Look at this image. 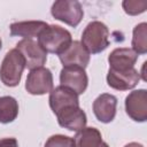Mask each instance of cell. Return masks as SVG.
<instances>
[{
  "instance_id": "obj_11",
  "label": "cell",
  "mask_w": 147,
  "mask_h": 147,
  "mask_svg": "<svg viewBox=\"0 0 147 147\" xmlns=\"http://www.w3.org/2000/svg\"><path fill=\"white\" fill-rule=\"evenodd\" d=\"M56 117L60 126L76 132L84 129L87 123L86 114L79 106L67 107L60 110L56 114Z\"/></svg>"
},
{
  "instance_id": "obj_6",
  "label": "cell",
  "mask_w": 147,
  "mask_h": 147,
  "mask_svg": "<svg viewBox=\"0 0 147 147\" xmlns=\"http://www.w3.org/2000/svg\"><path fill=\"white\" fill-rule=\"evenodd\" d=\"M16 49L22 54L25 68L32 70L42 67L47 60V52L33 39H22L17 42Z\"/></svg>"
},
{
  "instance_id": "obj_8",
  "label": "cell",
  "mask_w": 147,
  "mask_h": 147,
  "mask_svg": "<svg viewBox=\"0 0 147 147\" xmlns=\"http://www.w3.org/2000/svg\"><path fill=\"white\" fill-rule=\"evenodd\" d=\"M60 83L62 86L72 90L76 94H83L88 85V77L85 69L78 67H63L60 72Z\"/></svg>"
},
{
  "instance_id": "obj_4",
  "label": "cell",
  "mask_w": 147,
  "mask_h": 147,
  "mask_svg": "<svg viewBox=\"0 0 147 147\" xmlns=\"http://www.w3.org/2000/svg\"><path fill=\"white\" fill-rule=\"evenodd\" d=\"M51 14L55 20L61 21L72 28H76L84 16L83 7L80 2L76 0L55 1L51 8Z\"/></svg>"
},
{
  "instance_id": "obj_17",
  "label": "cell",
  "mask_w": 147,
  "mask_h": 147,
  "mask_svg": "<svg viewBox=\"0 0 147 147\" xmlns=\"http://www.w3.org/2000/svg\"><path fill=\"white\" fill-rule=\"evenodd\" d=\"M18 115V102L15 98L6 95L0 98V123L8 124L16 119Z\"/></svg>"
},
{
  "instance_id": "obj_1",
  "label": "cell",
  "mask_w": 147,
  "mask_h": 147,
  "mask_svg": "<svg viewBox=\"0 0 147 147\" xmlns=\"http://www.w3.org/2000/svg\"><path fill=\"white\" fill-rule=\"evenodd\" d=\"M71 33L60 25H47L38 36V44L47 53L60 55L70 44Z\"/></svg>"
},
{
  "instance_id": "obj_14",
  "label": "cell",
  "mask_w": 147,
  "mask_h": 147,
  "mask_svg": "<svg viewBox=\"0 0 147 147\" xmlns=\"http://www.w3.org/2000/svg\"><path fill=\"white\" fill-rule=\"evenodd\" d=\"M138 60V54L132 48L119 47L115 48L108 56L109 69L113 70H127L134 68V64Z\"/></svg>"
},
{
  "instance_id": "obj_23",
  "label": "cell",
  "mask_w": 147,
  "mask_h": 147,
  "mask_svg": "<svg viewBox=\"0 0 147 147\" xmlns=\"http://www.w3.org/2000/svg\"><path fill=\"white\" fill-rule=\"evenodd\" d=\"M1 46H2V42H1V39H0V49H1Z\"/></svg>"
},
{
  "instance_id": "obj_3",
  "label": "cell",
  "mask_w": 147,
  "mask_h": 147,
  "mask_svg": "<svg viewBox=\"0 0 147 147\" xmlns=\"http://www.w3.org/2000/svg\"><path fill=\"white\" fill-rule=\"evenodd\" d=\"M25 62L22 54L16 49H10L3 57L0 65V79L3 85L15 87L20 84Z\"/></svg>"
},
{
  "instance_id": "obj_22",
  "label": "cell",
  "mask_w": 147,
  "mask_h": 147,
  "mask_svg": "<svg viewBox=\"0 0 147 147\" xmlns=\"http://www.w3.org/2000/svg\"><path fill=\"white\" fill-rule=\"evenodd\" d=\"M124 147H144V146L138 142H130V144H126Z\"/></svg>"
},
{
  "instance_id": "obj_7",
  "label": "cell",
  "mask_w": 147,
  "mask_h": 147,
  "mask_svg": "<svg viewBox=\"0 0 147 147\" xmlns=\"http://www.w3.org/2000/svg\"><path fill=\"white\" fill-rule=\"evenodd\" d=\"M125 111L136 122L147 119V91L144 88L134 90L125 98Z\"/></svg>"
},
{
  "instance_id": "obj_21",
  "label": "cell",
  "mask_w": 147,
  "mask_h": 147,
  "mask_svg": "<svg viewBox=\"0 0 147 147\" xmlns=\"http://www.w3.org/2000/svg\"><path fill=\"white\" fill-rule=\"evenodd\" d=\"M0 147H18L15 138H2L0 139Z\"/></svg>"
},
{
  "instance_id": "obj_13",
  "label": "cell",
  "mask_w": 147,
  "mask_h": 147,
  "mask_svg": "<svg viewBox=\"0 0 147 147\" xmlns=\"http://www.w3.org/2000/svg\"><path fill=\"white\" fill-rule=\"evenodd\" d=\"M117 98L113 94L102 93L93 102V113L101 123H110L116 116Z\"/></svg>"
},
{
  "instance_id": "obj_18",
  "label": "cell",
  "mask_w": 147,
  "mask_h": 147,
  "mask_svg": "<svg viewBox=\"0 0 147 147\" xmlns=\"http://www.w3.org/2000/svg\"><path fill=\"white\" fill-rule=\"evenodd\" d=\"M131 44H132V49L138 55H142L147 53V24L145 22L134 26Z\"/></svg>"
},
{
  "instance_id": "obj_9",
  "label": "cell",
  "mask_w": 147,
  "mask_h": 147,
  "mask_svg": "<svg viewBox=\"0 0 147 147\" xmlns=\"http://www.w3.org/2000/svg\"><path fill=\"white\" fill-rule=\"evenodd\" d=\"M59 59L63 67H78L85 69L90 63V53L80 41L74 40L59 55Z\"/></svg>"
},
{
  "instance_id": "obj_16",
  "label": "cell",
  "mask_w": 147,
  "mask_h": 147,
  "mask_svg": "<svg viewBox=\"0 0 147 147\" xmlns=\"http://www.w3.org/2000/svg\"><path fill=\"white\" fill-rule=\"evenodd\" d=\"M72 139L75 147H109L102 140L100 131L95 127H84L77 131Z\"/></svg>"
},
{
  "instance_id": "obj_20",
  "label": "cell",
  "mask_w": 147,
  "mask_h": 147,
  "mask_svg": "<svg viewBox=\"0 0 147 147\" xmlns=\"http://www.w3.org/2000/svg\"><path fill=\"white\" fill-rule=\"evenodd\" d=\"M44 147H75V145L72 138L64 134H54L47 139Z\"/></svg>"
},
{
  "instance_id": "obj_15",
  "label": "cell",
  "mask_w": 147,
  "mask_h": 147,
  "mask_svg": "<svg viewBox=\"0 0 147 147\" xmlns=\"http://www.w3.org/2000/svg\"><path fill=\"white\" fill-rule=\"evenodd\" d=\"M48 24L44 21H23L10 24V34L13 37H23L24 39H32L38 37L40 32Z\"/></svg>"
},
{
  "instance_id": "obj_5",
  "label": "cell",
  "mask_w": 147,
  "mask_h": 147,
  "mask_svg": "<svg viewBox=\"0 0 147 147\" xmlns=\"http://www.w3.org/2000/svg\"><path fill=\"white\" fill-rule=\"evenodd\" d=\"M53 75L48 68H37L30 70L25 82V90L32 95H42L53 90Z\"/></svg>"
},
{
  "instance_id": "obj_12",
  "label": "cell",
  "mask_w": 147,
  "mask_h": 147,
  "mask_svg": "<svg viewBox=\"0 0 147 147\" xmlns=\"http://www.w3.org/2000/svg\"><path fill=\"white\" fill-rule=\"evenodd\" d=\"M49 107L52 111L56 115L60 110L71 107V106H79L78 94H76L72 90L64 87L62 85L55 87L49 93Z\"/></svg>"
},
{
  "instance_id": "obj_2",
  "label": "cell",
  "mask_w": 147,
  "mask_h": 147,
  "mask_svg": "<svg viewBox=\"0 0 147 147\" xmlns=\"http://www.w3.org/2000/svg\"><path fill=\"white\" fill-rule=\"evenodd\" d=\"M109 30L100 21L90 22L82 33V44L90 54H98L109 46Z\"/></svg>"
},
{
  "instance_id": "obj_10",
  "label": "cell",
  "mask_w": 147,
  "mask_h": 147,
  "mask_svg": "<svg viewBox=\"0 0 147 147\" xmlns=\"http://www.w3.org/2000/svg\"><path fill=\"white\" fill-rule=\"evenodd\" d=\"M139 80H140V72L134 68L122 71L109 69L107 74L108 85L117 91L131 90L137 86Z\"/></svg>"
},
{
  "instance_id": "obj_19",
  "label": "cell",
  "mask_w": 147,
  "mask_h": 147,
  "mask_svg": "<svg viewBox=\"0 0 147 147\" xmlns=\"http://www.w3.org/2000/svg\"><path fill=\"white\" fill-rule=\"evenodd\" d=\"M123 9L126 14L134 16L144 13L147 9V1L145 0H125L122 2Z\"/></svg>"
}]
</instances>
